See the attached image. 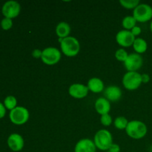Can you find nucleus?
Here are the masks:
<instances>
[{
    "mask_svg": "<svg viewBox=\"0 0 152 152\" xmlns=\"http://www.w3.org/2000/svg\"><path fill=\"white\" fill-rule=\"evenodd\" d=\"M128 136L134 140H140L146 135L148 129L143 122L139 120H132L129 122L126 129Z\"/></svg>",
    "mask_w": 152,
    "mask_h": 152,
    "instance_id": "nucleus-1",
    "label": "nucleus"
},
{
    "mask_svg": "<svg viewBox=\"0 0 152 152\" xmlns=\"http://www.w3.org/2000/svg\"><path fill=\"white\" fill-rule=\"evenodd\" d=\"M62 52L68 57L77 56L80 50V44L78 39L74 37H68L62 39L60 42Z\"/></svg>",
    "mask_w": 152,
    "mask_h": 152,
    "instance_id": "nucleus-2",
    "label": "nucleus"
},
{
    "mask_svg": "<svg viewBox=\"0 0 152 152\" xmlns=\"http://www.w3.org/2000/svg\"><path fill=\"white\" fill-rule=\"evenodd\" d=\"M94 142L96 148L101 151H108L113 144L112 134L106 129H101L95 134Z\"/></svg>",
    "mask_w": 152,
    "mask_h": 152,
    "instance_id": "nucleus-3",
    "label": "nucleus"
},
{
    "mask_svg": "<svg viewBox=\"0 0 152 152\" xmlns=\"http://www.w3.org/2000/svg\"><path fill=\"white\" fill-rule=\"evenodd\" d=\"M142 84L141 74L137 71H128L123 77V85L129 91L137 90Z\"/></svg>",
    "mask_w": 152,
    "mask_h": 152,
    "instance_id": "nucleus-4",
    "label": "nucleus"
},
{
    "mask_svg": "<svg viewBox=\"0 0 152 152\" xmlns=\"http://www.w3.org/2000/svg\"><path fill=\"white\" fill-rule=\"evenodd\" d=\"M9 117L12 123L17 126H21L28 121L30 113L29 111L25 107L17 106L10 111Z\"/></svg>",
    "mask_w": 152,
    "mask_h": 152,
    "instance_id": "nucleus-5",
    "label": "nucleus"
},
{
    "mask_svg": "<svg viewBox=\"0 0 152 152\" xmlns=\"http://www.w3.org/2000/svg\"><path fill=\"white\" fill-rule=\"evenodd\" d=\"M61 59V52L54 47H48L42 50L41 59L43 63L47 65H54Z\"/></svg>",
    "mask_w": 152,
    "mask_h": 152,
    "instance_id": "nucleus-6",
    "label": "nucleus"
},
{
    "mask_svg": "<svg viewBox=\"0 0 152 152\" xmlns=\"http://www.w3.org/2000/svg\"><path fill=\"white\" fill-rule=\"evenodd\" d=\"M133 16L137 22H148L152 19V7L148 4H140L134 9Z\"/></svg>",
    "mask_w": 152,
    "mask_h": 152,
    "instance_id": "nucleus-7",
    "label": "nucleus"
},
{
    "mask_svg": "<svg viewBox=\"0 0 152 152\" xmlns=\"http://www.w3.org/2000/svg\"><path fill=\"white\" fill-rule=\"evenodd\" d=\"M21 11V6L16 1H7L3 4L1 8V13L5 18L14 19L17 17Z\"/></svg>",
    "mask_w": 152,
    "mask_h": 152,
    "instance_id": "nucleus-8",
    "label": "nucleus"
},
{
    "mask_svg": "<svg viewBox=\"0 0 152 152\" xmlns=\"http://www.w3.org/2000/svg\"><path fill=\"white\" fill-rule=\"evenodd\" d=\"M143 59L140 54L133 53L129 54L126 60L124 62V66L128 71H137L142 67Z\"/></svg>",
    "mask_w": 152,
    "mask_h": 152,
    "instance_id": "nucleus-9",
    "label": "nucleus"
},
{
    "mask_svg": "<svg viewBox=\"0 0 152 152\" xmlns=\"http://www.w3.org/2000/svg\"><path fill=\"white\" fill-rule=\"evenodd\" d=\"M135 39L136 38L132 34L131 31H127V30L119 31L116 35V42L117 44L124 48L133 45Z\"/></svg>",
    "mask_w": 152,
    "mask_h": 152,
    "instance_id": "nucleus-10",
    "label": "nucleus"
},
{
    "mask_svg": "<svg viewBox=\"0 0 152 152\" xmlns=\"http://www.w3.org/2000/svg\"><path fill=\"white\" fill-rule=\"evenodd\" d=\"M88 88L80 83H74L68 89V93L72 97L75 99H83L88 94Z\"/></svg>",
    "mask_w": 152,
    "mask_h": 152,
    "instance_id": "nucleus-11",
    "label": "nucleus"
},
{
    "mask_svg": "<svg viewBox=\"0 0 152 152\" xmlns=\"http://www.w3.org/2000/svg\"><path fill=\"white\" fill-rule=\"evenodd\" d=\"M24 139L19 134H11L7 138V145L11 151H20L24 148Z\"/></svg>",
    "mask_w": 152,
    "mask_h": 152,
    "instance_id": "nucleus-12",
    "label": "nucleus"
},
{
    "mask_svg": "<svg viewBox=\"0 0 152 152\" xmlns=\"http://www.w3.org/2000/svg\"><path fill=\"white\" fill-rule=\"evenodd\" d=\"M96 147L94 142L90 139H82L77 142L74 152H96Z\"/></svg>",
    "mask_w": 152,
    "mask_h": 152,
    "instance_id": "nucleus-13",
    "label": "nucleus"
},
{
    "mask_svg": "<svg viewBox=\"0 0 152 152\" xmlns=\"http://www.w3.org/2000/svg\"><path fill=\"white\" fill-rule=\"evenodd\" d=\"M104 96L109 102H117L121 98L122 91L117 86H108L104 91Z\"/></svg>",
    "mask_w": 152,
    "mask_h": 152,
    "instance_id": "nucleus-14",
    "label": "nucleus"
},
{
    "mask_svg": "<svg viewBox=\"0 0 152 152\" xmlns=\"http://www.w3.org/2000/svg\"><path fill=\"white\" fill-rule=\"evenodd\" d=\"M94 108L96 112L102 116L109 113L111 111V103L105 97L98 98L95 102Z\"/></svg>",
    "mask_w": 152,
    "mask_h": 152,
    "instance_id": "nucleus-15",
    "label": "nucleus"
},
{
    "mask_svg": "<svg viewBox=\"0 0 152 152\" xmlns=\"http://www.w3.org/2000/svg\"><path fill=\"white\" fill-rule=\"evenodd\" d=\"M88 90L95 94L100 93L104 89V83L102 80L98 77H92L87 83Z\"/></svg>",
    "mask_w": 152,
    "mask_h": 152,
    "instance_id": "nucleus-16",
    "label": "nucleus"
},
{
    "mask_svg": "<svg viewBox=\"0 0 152 152\" xmlns=\"http://www.w3.org/2000/svg\"><path fill=\"white\" fill-rule=\"evenodd\" d=\"M71 26L68 23L65 22H61L56 25V34L59 38L64 39L69 37L71 34Z\"/></svg>",
    "mask_w": 152,
    "mask_h": 152,
    "instance_id": "nucleus-17",
    "label": "nucleus"
},
{
    "mask_svg": "<svg viewBox=\"0 0 152 152\" xmlns=\"http://www.w3.org/2000/svg\"><path fill=\"white\" fill-rule=\"evenodd\" d=\"M133 48L137 53L140 54V53H143L146 51L147 48H148V44L144 39L136 38L134 42Z\"/></svg>",
    "mask_w": 152,
    "mask_h": 152,
    "instance_id": "nucleus-18",
    "label": "nucleus"
},
{
    "mask_svg": "<svg viewBox=\"0 0 152 152\" xmlns=\"http://www.w3.org/2000/svg\"><path fill=\"white\" fill-rule=\"evenodd\" d=\"M137 21L136 19L134 18L133 16H127L124 17L122 22V25L123 28L127 31H130L132 30L134 27L136 26Z\"/></svg>",
    "mask_w": 152,
    "mask_h": 152,
    "instance_id": "nucleus-19",
    "label": "nucleus"
},
{
    "mask_svg": "<svg viewBox=\"0 0 152 152\" xmlns=\"http://www.w3.org/2000/svg\"><path fill=\"white\" fill-rule=\"evenodd\" d=\"M4 105L6 109H8L10 111H12L16 107H17V99L14 96H7L4 100Z\"/></svg>",
    "mask_w": 152,
    "mask_h": 152,
    "instance_id": "nucleus-20",
    "label": "nucleus"
},
{
    "mask_svg": "<svg viewBox=\"0 0 152 152\" xmlns=\"http://www.w3.org/2000/svg\"><path fill=\"white\" fill-rule=\"evenodd\" d=\"M114 126L117 128V129L120 130H123L126 129L127 127L128 124H129V121L127 119L124 117H118L115 119L114 122Z\"/></svg>",
    "mask_w": 152,
    "mask_h": 152,
    "instance_id": "nucleus-21",
    "label": "nucleus"
},
{
    "mask_svg": "<svg viewBox=\"0 0 152 152\" xmlns=\"http://www.w3.org/2000/svg\"><path fill=\"white\" fill-rule=\"evenodd\" d=\"M120 4L126 9H135L140 4L139 0H120Z\"/></svg>",
    "mask_w": 152,
    "mask_h": 152,
    "instance_id": "nucleus-22",
    "label": "nucleus"
},
{
    "mask_svg": "<svg viewBox=\"0 0 152 152\" xmlns=\"http://www.w3.org/2000/svg\"><path fill=\"white\" fill-rule=\"evenodd\" d=\"M128 56H129V53H127V51L125 49L120 48L116 50L115 57L118 61L124 62L126 60Z\"/></svg>",
    "mask_w": 152,
    "mask_h": 152,
    "instance_id": "nucleus-23",
    "label": "nucleus"
},
{
    "mask_svg": "<svg viewBox=\"0 0 152 152\" xmlns=\"http://www.w3.org/2000/svg\"><path fill=\"white\" fill-rule=\"evenodd\" d=\"M13 26V20L9 18H5L2 19L1 21V27L4 31H8Z\"/></svg>",
    "mask_w": 152,
    "mask_h": 152,
    "instance_id": "nucleus-24",
    "label": "nucleus"
},
{
    "mask_svg": "<svg viewBox=\"0 0 152 152\" xmlns=\"http://www.w3.org/2000/svg\"><path fill=\"white\" fill-rule=\"evenodd\" d=\"M100 122L104 126H109L112 123V117L109 114L101 116Z\"/></svg>",
    "mask_w": 152,
    "mask_h": 152,
    "instance_id": "nucleus-25",
    "label": "nucleus"
},
{
    "mask_svg": "<svg viewBox=\"0 0 152 152\" xmlns=\"http://www.w3.org/2000/svg\"><path fill=\"white\" fill-rule=\"evenodd\" d=\"M42 54V50H39V49H35L32 52L33 57L36 58V59H39V58H41Z\"/></svg>",
    "mask_w": 152,
    "mask_h": 152,
    "instance_id": "nucleus-26",
    "label": "nucleus"
},
{
    "mask_svg": "<svg viewBox=\"0 0 152 152\" xmlns=\"http://www.w3.org/2000/svg\"><path fill=\"white\" fill-rule=\"evenodd\" d=\"M131 32H132V34H133L134 37H136V36H139L140 34H141V32H142V30H141V28H140V27L137 26L136 25V26L134 27V28L131 30Z\"/></svg>",
    "mask_w": 152,
    "mask_h": 152,
    "instance_id": "nucleus-27",
    "label": "nucleus"
},
{
    "mask_svg": "<svg viewBox=\"0 0 152 152\" xmlns=\"http://www.w3.org/2000/svg\"><path fill=\"white\" fill-rule=\"evenodd\" d=\"M107 152H120V148L117 144L113 143Z\"/></svg>",
    "mask_w": 152,
    "mask_h": 152,
    "instance_id": "nucleus-28",
    "label": "nucleus"
},
{
    "mask_svg": "<svg viewBox=\"0 0 152 152\" xmlns=\"http://www.w3.org/2000/svg\"><path fill=\"white\" fill-rule=\"evenodd\" d=\"M6 108L4 107V104L0 102V119H2L5 116Z\"/></svg>",
    "mask_w": 152,
    "mask_h": 152,
    "instance_id": "nucleus-29",
    "label": "nucleus"
},
{
    "mask_svg": "<svg viewBox=\"0 0 152 152\" xmlns=\"http://www.w3.org/2000/svg\"><path fill=\"white\" fill-rule=\"evenodd\" d=\"M142 78V83H148L150 81V76L148 74H141Z\"/></svg>",
    "mask_w": 152,
    "mask_h": 152,
    "instance_id": "nucleus-30",
    "label": "nucleus"
},
{
    "mask_svg": "<svg viewBox=\"0 0 152 152\" xmlns=\"http://www.w3.org/2000/svg\"><path fill=\"white\" fill-rule=\"evenodd\" d=\"M150 29H151V33H152V21H151V25H150Z\"/></svg>",
    "mask_w": 152,
    "mask_h": 152,
    "instance_id": "nucleus-31",
    "label": "nucleus"
}]
</instances>
